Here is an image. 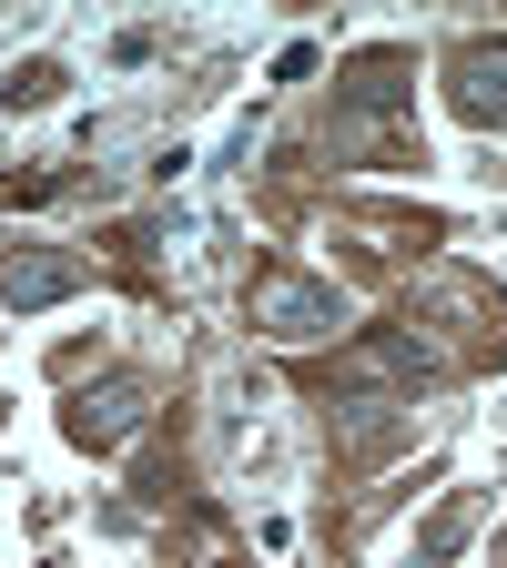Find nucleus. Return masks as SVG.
Instances as JSON below:
<instances>
[{"label": "nucleus", "mask_w": 507, "mask_h": 568, "mask_svg": "<svg viewBox=\"0 0 507 568\" xmlns=\"http://www.w3.org/2000/svg\"><path fill=\"white\" fill-rule=\"evenodd\" d=\"M244 315H254L274 345H305V335H335V325H345V295H335L325 274L264 264V274H254V295H244Z\"/></svg>", "instance_id": "obj_1"}, {"label": "nucleus", "mask_w": 507, "mask_h": 568, "mask_svg": "<svg viewBox=\"0 0 507 568\" xmlns=\"http://www.w3.org/2000/svg\"><path fill=\"white\" fill-rule=\"evenodd\" d=\"M447 92H457V112L477 132H507V41H467L447 61Z\"/></svg>", "instance_id": "obj_2"}, {"label": "nucleus", "mask_w": 507, "mask_h": 568, "mask_svg": "<svg viewBox=\"0 0 507 568\" xmlns=\"http://www.w3.org/2000/svg\"><path fill=\"white\" fill-rule=\"evenodd\" d=\"M142 406H153V386H142V376H102L82 406H71V437H82V447H122L132 426H142Z\"/></svg>", "instance_id": "obj_3"}, {"label": "nucleus", "mask_w": 507, "mask_h": 568, "mask_svg": "<svg viewBox=\"0 0 507 568\" xmlns=\"http://www.w3.org/2000/svg\"><path fill=\"white\" fill-rule=\"evenodd\" d=\"M71 284H82V264H71V254H11V264H0V305L31 315V305H61Z\"/></svg>", "instance_id": "obj_4"}, {"label": "nucleus", "mask_w": 507, "mask_h": 568, "mask_svg": "<svg viewBox=\"0 0 507 568\" xmlns=\"http://www.w3.org/2000/svg\"><path fill=\"white\" fill-rule=\"evenodd\" d=\"M51 82H61V71H51V61H21V71H11V82H0V102H51Z\"/></svg>", "instance_id": "obj_5"}]
</instances>
